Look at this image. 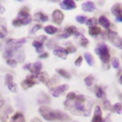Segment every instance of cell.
Masks as SVG:
<instances>
[{
	"mask_svg": "<svg viewBox=\"0 0 122 122\" xmlns=\"http://www.w3.org/2000/svg\"><path fill=\"white\" fill-rule=\"evenodd\" d=\"M37 79H38L41 82H43L44 84H46V85L48 84V82H49V81H50L49 74L46 73V72H41V73L37 76Z\"/></svg>",
	"mask_w": 122,
	"mask_h": 122,
	"instance_id": "cell-22",
	"label": "cell"
},
{
	"mask_svg": "<svg viewBox=\"0 0 122 122\" xmlns=\"http://www.w3.org/2000/svg\"><path fill=\"white\" fill-rule=\"evenodd\" d=\"M24 70H28L30 73L32 74V76L37 79V76L41 73V70H42V63L41 62H35V63H29V64H26L24 65L23 67Z\"/></svg>",
	"mask_w": 122,
	"mask_h": 122,
	"instance_id": "cell-7",
	"label": "cell"
},
{
	"mask_svg": "<svg viewBox=\"0 0 122 122\" xmlns=\"http://www.w3.org/2000/svg\"><path fill=\"white\" fill-rule=\"evenodd\" d=\"M0 48H1V46H0Z\"/></svg>",
	"mask_w": 122,
	"mask_h": 122,
	"instance_id": "cell-50",
	"label": "cell"
},
{
	"mask_svg": "<svg viewBox=\"0 0 122 122\" xmlns=\"http://www.w3.org/2000/svg\"><path fill=\"white\" fill-rule=\"evenodd\" d=\"M5 37V34L3 33V32H1V31H0V39H3Z\"/></svg>",
	"mask_w": 122,
	"mask_h": 122,
	"instance_id": "cell-49",
	"label": "cell"
},
{
	"mask_svg": "<svg viewBox=\"0 0 122 122\" xmlns=\"http://www.w3.org/2000/svg\"><path fill=\"white\" fill-rule=\"evenodd\" d=\"M64 106L65 109L74 115L88 116L92 111L94 101L89 96L69 92L64 101Z\"/></svg>",
	"mask_w": 122,
	"mask_h": 122,
	"instance_id": "cell-1",
	"label": "cell"
},
{
	"mask_svg": "<svg viewBox=\"0 0 122 122\" xmlns=\"http://www.w3.org/2000/svg\"><path fill=\"white\" fill-rule=\"evenodd\" d=\"M112 67L113 68H115V69H118L119 68V60H118V58H113L112 59Z\"/></svg>",
	"mask_w": 122,
	"mask_h": 122,
	"instance_id": "cell-42",
	"label": "cell"
},
{
	"mask_svg": "<svg viewBox=\"0 0 122 122\" xmlns=\"http://www.w3.org/2000/svg\"><path fill=\"white\" fill-rule=\"evenodd\" d=\"M105 35L107 36V39H108L113 46H115L116 48H118V49L122 48V40H121V37L118 35L117 32L113 31L112 29H108V30H106Z\"/></svg>",
	"mask_w": 122,
	"mask_h": 122,
	"instance_id": "cell-6",
	"label": "cell"
},
{
	"mask_svg": "<svg viewBox=\"0 0 122 122\" xmlns=\"http://www.w3.org/2000/svg\"><path fill=\"white\" fill-rule=\"evenodd\" d=\"M86 17H84V16H78L77 18H76V20H77L79 23H81V24H83V23H85V21H86Z\"/></svg>",
	"mask_w": 122,
	"mask_h": 122,
	"instance_id": "cell-41",
	"label": "cell"
},
{
	"mask_svg": "<svg viewBox=\"0 0 122 122\" xmlns=\"http://www.w3.org/2000/svg\"><path fill=\"white\" fill-rule=\"evenodd\" d=\"M68 88H69V85L65 83V84H60V85L51 87L50 91H51V95L53 97H59L60 95L64 94L68 90Z\"/></svg>",
	"mask_w": 122,
	"mask_h": 122,
	"instance_id": "cell-8",
	"label": "cell"
},
{
	"mask_svg": "<svg viewBox=\"0 0 122 122\" xmlns=\"http://www.w3.org/2000/svg\"><path fill=\"white\" fill-rule=\"evenodd\" d=\"M37 102H38V104H40V105H47V104H50V103H51V98H50L47 94H46L45 92H41V93L38 95Z\"/></svg>",
	"mask_w": 122,
	"mask_h": 122,
	"instance_id": "cell-15",
	"label": "cell"
},
{
	"mask_svg": "<svg viewBox=\"0 0 122 122\" xmlns=\"http://www.w3.org/2000/svg\"><path fill=\"white\" fill-rule=\"evenodd\" d=\"M112 112H116L118 114H121V112H122V105L121 103H116L112 106Z\"/></svg>",
	"mask_w": 122,
	"mask_h": 122,
	"instance_id": "cell-36",
	"label": "cell"
},
{
	"mask_svg": "<svg viewBox=\"0 0 122 122\" xmlns=\"http://www.w3.org/2000/svg\"><path fill=\"white\" fill-rule=\"evenodd\" d=\"M104 108H105V110H107V111L112 112V103H111L109 100H105V101H104Z\"/></svg>",
	"mask_w": 122,
	"mask_h": 122,
	"instance_id": "cell-37",
	"label": "cell"
},
{
	"mask_svg": "<svg viewBox=\"0 0 122 122\" xmlns=\"http://www.w3.org/2000/svg\"><path fill=\"white\" fill-rule=\"evenodd\" d=\"M46 46H47V48L50 49V50H54V49L58 48V47H57L58 44H57L54 40H52V39L48 40V41H47V44H46Z\"/></svg>",
	"mask_w": 122,
	"mask_h": 122,
	"instance_id": "cell-32",
	"label": "cell"
},
{
	"mask_svg": "<svg viewBox=\"0 0 122 122\" xmlns=\"http://www.w3.org/2000/svg\"><path fill=\"white\" fill-rule=\"evenodd\" d=\"M91 122H104L103 114H102V110L100 109L99 106L95 107V111H94V115L92 117V121Z\"/></svg>",
	"mask_w": 122,
	"mask_h": 122,
	"instance_id": "cell-14",
	"label": "cell"
},
{
	"mask_svg": "<svg viewBox=\"0 0 122 122\" xmlns=\"http://www.w3.org/2000/svg\"><path fill=\"white\" fill-rule=\"evenodd\" d=\"M101 33H102V30H101V28H99L98 26H91V27H89V29H88V34H89L90 36H92V37H97V36H99Z\"/></svg>",
	"mask_w": 122,
	"mask_h": 122,
	"instance_id": "cell-21",
	"label": "cell"
},
{
	"mask_svg": "<svg viewBox=\"0 0 122 122\" xmlns=\"http://www.w3.org/2000/svg\"><path fill=\"white\" fill-rule=\"evenodd\" d=\"M5 84L7 85L9 90L13 93H17L19 91L18 85L14 82V78H13V76L11 74H7L5 76Z\"/></svg>",
	"mask_w": 122,
	"mask_h": 122,
	"instance_id": "cell-9",
	"label": "cell"
},
{
	"mask_svg": "<svg viewBox=\"0 0 122 122\" xmlns=\"http://www.w3.org/2000/svg\"><path fill=\"white\" fill-rule=\"evenodd\" d=\"M39 112L44 119L48 121H54V120L70 121L71 120V117L67 113H64L63 112H60V111L52 110L48 106H41L39 108Z\"/></svg>",
	"mask_w": 122,
	"mask_h": 122,
	"instance_id": "cell-2",
	"label": "cell"
},
{
	"mask_svg": "<svg viewBox=\"0 0 122 122\" xmlns=\"http://www.w3.org/2000/svg\"><path fill=\"white\" fill-rule=\"evenodd\" d=\"M31 122H43V121L40 118H38V117H34V118H32Z\"/></svg>",
	"mask_w": 122,
	"mask_h": 122,
	"instance_id": "cell-47",
	"label": "cell"
},
{
	"mask_svg": "<svg viewBox=\"0 0 122 122\" xmlns=\"http://www.w3.org/2000/svg\"><path fill=\"white\" fill-rule=\"evenodd\" d=\"M64 14L61 12L60 10H54L51 14V19H52V21L57 24V25H60L61 23H62V21L64 20Z\"/></svg>",
	"mask_w": 122,
	"mask_h": 122,
	"instance_id": "cell-11",
	"label": "cell"
},
{
	"mask_svg": "<svg viewBox=\"0 0 122 122\" xmlns=\"http://www.w3.org/2000/svg\"><path fill=\"white\" fill-rule=\"evenodd\" d=\"M41 28H42V25L41 24H35L31 29L29 30V34H35L37 31H39Z\"/></svg>",
	"mask_w": 122,
	"mask_h": 122,
	"instance_id": "cell-39",
	"label": "cell"
},
{
	"mask_svg": "<svg viewBox=\"0 0 122 122\" xmlns=\"http://www.w3.org/2000/svg\"><path fill=\"white\" fill-rule=\"evenodd\" d=\"M32 20H36V21H41V22H46L49 20V17L47 15H45L44 13L42 12H38L34 15V17L32 18Z\"/></svg>",
	"mask_w": 122,
	"mask_h": 122,
	"instance_id": "cell-18",
	"label": "cell"
},
{
	"mask_svg": "<svg viewBox=\"0 0 122 122\" xmlns=\"http://www.w3.org/2000/svg\"><path fill=\"white\" fill-rule=\"evenodd\" d=\"M84 82L86 86H91L94 82V76L93 75H89L84 79Z\"/></svg>",
	"mask_w": 122,
	"mask_h": 122,
	"instance_id": "cell-34",
	"label": "cell"
},
{
	"mask_svg": "<svg viewBox=\"0 0 122 122\" xmlns=\"http://www.w3.org/2000/svg\"><path fill=\"white\" fill-rule=\"evenodd\" d=\"M57 82H59V78H58V76H57V75H54L51 79H50V81H49L47 86L50 87V88H51V87L54 86Z\"/></svg>",
	"mask_w": 122,
	"mask_h": 122,
	"instance_id": "cell-31",
	"label": "cell"
},
{
	"mask_svg": "<svg viewBox=\"0 0 122 122\" xmlns=\"http://www.w3.org/2000/svg\"><path fill=\"white\" fill-rule=\"evenodd\" d=\"M104 122H112L111 114H108V116H107V117H106V119H104Z\"/></svg>",
	"mask_w": 122,
	"mask_h": 122,
	"instance_id": "cell-46",
	"label": "cell"
},
{
	"mask_svg": "<svg viewBox=\"0 0 122 122\" xmlns=\"http://www.w3.org/2000/svg\"><path fill=\"white\" fill-rule=\"evenodd\" d=\"M85 23L91 27V26H97V23H98V20L96 18H90V19H87Z\"/></svg>",
	"mask_w": 122,
	"mask_h": 122,
	"instance_id": "cell-35",
	"label": "cell"
},
{
	"mask_svg": "<svg viewBox=\"0 0 122 122\" xmlns=\"http://www.w3.org/2000/svg\"><path fill=\"white\" fill-rule=\"evenodd\" d=\"M49 57V52H43V53H40L39 54V59H44V58H47Z\"/></svg>",
	"mask_w": 122,
	"mask_h": 122,
	"instance_id": "cell-44",
	"label": "cell"
},
{
	"mask_svg": "<svg viewBox=\"0 0 122 122\" xmlns=\"http://www.w3.org/2000/svg\"><path fill=\"white\" fill-rule=\"evenodd\" d=\"M44 30H45L46 33H48L50 35H52V34H55L58 31V28H56L53 25H48V26L44 27Z\"/></svg>",
	"mask_w": 122,
	"mask_h": 122,
	"instance_id": "cell-27",
	"label": "cell"
},
{
	"mask_svg": "<svg viewBox=\"0 0 122 122\" xmlns=\"http://www.w3.org/2000/svg\"><path fill=\"white\" fill-rule=\"evenodd\" d=\"M112 13L113 16L115 17L116 21H118V22L122 21V10H121V4L120 3L114 4L112 7Z\"/></svg>",
	"mask_w": 122,
	"mask_h": 122,
	"instance_id": "cell-12",
	"label": "cell"
},
{
	"mask_svg": "<svg viewBox=\"0 0 122 122\" xmlns=\"http://www.w3.org/2000/svg\"><path fill=\"white\" fill-rule=\"evenodd\" d=\"M9 122H25V117H24V115H23L22 112H19L17 113H15L11 117V119H10Z\"/></svg>",
	"mask_w": 122,
	"mask_h": 122,
	"instance_id": "cell-19",
	"label": "cell"
},
{
	"mask_svg": "<svg viewBox=\"0 0 122 122\" xmlns=\"http://www.w3.org/2000/svg\"><path fill=\"white\" fill-rule=\"evenodd\" d=\"M81 9H82V11L88 12V13L94 12L95 11V4L92 1H85V2L82 3Z\"/></svg>",
	"mask_w": 122,
	"mask_h": 122,
	"instance_id": "cell-17",
	"label": "cell"
},
{
	"mask_svg": "<svg viewBox=\"0 0 122 122\" xmlns=\"http://www.w3.org/2000/svg\"><path fill=\"white\" fill-rule=\"evenodd\" d=\"M32 21V17L29 14V8L24 6L19 11V16L18 18L14 19L12 21V25L15 27H20L22 25L29 24Z\"/></svg>",
	"mask_w": 122,
	"mask_h": 122,
	"instance_id": "cell-4",
	"label": "cell"
},
{
	"mask_svg": "<svg viewBox=\"0 0 122 122\" xmlns=\"http://www.w3.org/2000/svg\"><path fill=\"white\" fill-rule=\"evenodd\" d=\"M98 23H100L104 28H106V30L110 29V28H111V25H112L111 22H110V20L107 19V17H105V16H101V17L99 18Z\"/></svg>",
	"mask_w": 122,
	"mask_h": 122,
	"instance_id": "cell-20",
	"label": "cell"
},
{
	"mask_svg": "<svg viewBox=\"0 0 122 122\" xmlns=\"http://www.w3.org/2000/svg\"><path fill=\"white\" fill-rule=\"evenodd\" d=\"M95 95L99 99H104V100L106 99V92H105V90L101 86H99V85L95 86Z\"/></svg>",
	"mask_w": 122,
	"mask_h": 122,
	"instance_id": "cell-24",
	"label": "cell"
},
{
	"mask_svg": "<svg viewBox=\"0 0 122 122\" xmlns=\"http://www.w3.org/2000/svg\"><path fill=\"white\" fill-rule=\"evenodd\" d=\"M65 51H67V53H75L77 51V48L71 43H67V47L65 48Z\"/></svg>",
	"mask_w": 122,
	"mask_h": 122,
	"instance_id": "cell-33",
	"label": "cell"
},
{
	"mask_svg": "<svg viewBox=\"0 0 122 122\" xmlns=\"http://www.w3.org/2000/svg\"><path fill=\"white\" fill-rule=\"evenodd\" d=\"M5 12V8L1 5V3H0V14H3Z\"/></svg>",
	"mask_w": 122,
	"mask_h": 122,
	"instance_id": "cell-48",
	"label": "cell"
},
{
	"mask_svg": "<svg viewBox=\"0 0 122 122\" xmlns=\"http://www.w3.org/2000/svg\"><path fill=\"white\" fill-rule=\"evenodd\" d=\"M25 43H26V39L25 38L9 39L6 42V47H5V51H4L3 57L5 59L13 58V56L20 50V48Z\"/></svg>",
	"mask_w": 122,
	"mask_h": 122,
	"instance_id": "cell-3",
	"label": "cell"
},
{
	"mask_svg": "<svg viewBox=\"0 0 122 122\" xmlns=\"http://www.w3.org/2000/svg\"><path fill=\"white\" fill-rule=\"evenodd\" d=\"M76 7H77V5H76V2L73 1V0H64V1L60 2V8L66 11L74 10L76 9Z\"/></svg>",
	"mask_w": 122,
	"mask_h": 122,
	"instance_id": "cell-13",
	"label": "cell"
},
{
	"mask_svg": "<svg viewBox=\"0 0 122 122\" xmlns=\"http://www.w3.org/2000/svg\"><path fill=\"white\" fill-rule=\"evenodd\" d=\"M0 29H2L3 33L6 35L7 29H6V20H5V19H0Z\"/></svg>",
	"mask_w": 122,
	"mask_h": 122,
	"instance_id": "cell-40",
	"label": "cell"
},
{
	"mask_svg": "<svg viewBox=\"0 0 122 122\" xmlns=\"http://www.w3.org/2000/svg\"><path fill=\"white\" fill-rule=\"evenodd\" d=\"M84 58L86 60V63L89 65V66H93L95 64V61H94V58L93 56L91 55L89 52H85L84 53Z\"/></svg>",
	"mask_w": 122,
	"mask_h": 122,
	"instance_id": "cell-29",
	"label": "cell"
},
{
	"mask_svg": "<svg viewBox=\"0 0 122 122\" xmlns=\"http://www.w3.org/2000/svg\"><path fill=\"white\" fill-rule=\"evenodd\" d=\"M82 60H83V57L82 56H79L77 59H76V61H75V65L77 67H80L81 65V63H82Z\"/></svg>",
	"mask_w": 122,
	"mask_h": 122,
	"instance_id": "cell-43",
	"label": "cell"
},
{
	"mask_svg": "<svg viewBox=\"0 0 122 122\" xmlns=\"http://www.w3.org/2000/svg\"><path fill=\"white\" fill-rule=\"evenodd\" d=\"M56 72H57V74H58L59 76L63 77V78L66 79V80H70V79H71V74H70L69 72H67L66 70H64V69H57Z\"/></svg>",
	"mask_w": 122,
	"mask_h": 122,
	"instance_id": "cell-28",
	"label": "cell"
},
{
	"mask_svg": "<svg viewBox=\"0 0 122 122\" xmlns=\"http://www.w3.org/2000/svg\"><path fill=\"white\" fill-rule=\"evenodd\" d=\"M35 84H37V81H36V78L34 77V76H28V77L25 79V80H23L22 81H21V83H20V85H21V87L24 89V90H27V89H29L30 87H32V86H34Z\"/></svg>",
	"mask_w": 122,
	"mask_h": 122,
	"instance_id": "cell-10",
	"label": "cell"
},
{
	"mask_svg": "<svg viewBox=\"0 0 122 122\" xmlns=\"http://www.w3.org/2000/svg\"><path fill=\"white\" fill-rule=\"evenodd\" d=\"M6 63L11 67H16L18 64V61L14 58H9V59H6Z\"/></svg>",
	"mask_w": 122,
	"mask_h": 122,
	"instance_id": "cell-38",
	"label": "cell"
},
{
	"mask_svg": "<svg viewBox=\"0 0 122 122\" xmlns=\"http://www.w3.org/2000/svg\"><path fill=\"white\" fill-rule=\"evenodd\" d=\"M75 35L77 36L78 38H80V44H81V47H83V48H87V47H88V45H89L88 39H86V38H85L81 33H80V32H77Z\"/></svg>",
	"mask_w": 122,
	"mask_h": 122,
	"instance_id": "cell-23",
	"label": "cell"
},
{
	"mask_svg": "<svg viewBox=\"0 0 122 122\" xmlns=\"http://www.w3.org/2000/svg\"><path fill=\"white\" fill-rule=\"evenodd\" d=\"M13 112V109L11 108V107L7 108L6 111H4L3 113H1V115H0V119H1L3 122H6L7 119H8V116H9V114H10V113H8V112Z\"/></svg>",
	"mask_w": 122,
	"mask_h": 122,
	"instance_id": "cell-30",
	"label": "cell"
},
{
	"mask_svg": "<svg viewBox=\"0 0 122 122\" xmlns=\"http://www.w3.org/2000/svg\"><path fill=\"white\" fill-rule=\"evenodd\" d=\"M95 51L97 55L100 57L103 64H108L111 59V54H110V50L109 47L106 44H98L95 48Z\"/></svg>",
	"mask_w": 122,
	"mask_h": 122,
	"instance_id": "cell-5",
	"label": "cell"
},
{
	"mask_svg": "<svg viewBox=\"0 0 122 122\" xmlns=\"http://www.w3.org/2000/svg\"><path fill=\"white\" fill-rule=\"evenodd\" d=\"M4 103H5V101H4V98L0 95V109L2 108V107L4 106Z\"/></svg>",
	"mask_w": 122,
	"mask_h": 122,
	"instance_id": "cell-45",
	"label": "cell"
},
{
	"mask_svg": "<svg viewBox=\"0 0 122 122\" xmlns=\"http://www.w3.org/2000/svg\"><path fill=\"white\" fill-rule=\"evenodd\" d=\"M77 32H78V30H77V28H76V26H74V25L67 26L64 29V34H66L68 37H70L72 35H75Z\"/></svg>",
	"mask_w": 122,
	"mask_h": 122,
	"instance_id": "cell-26",
	"label": "cell"
},
{
	"mask_svg": "<svg viewBox=\"0 0 122 122\" xmlns=\"http://www.w3.org/2000/svg\"><path fill=\"white\" fill-rule=\"evenodd\" d=\"M32 46L35 48V50L38 53H43L44 52V45H43L42 42H40L38 40H34L32 42Z\"/></svg>",
	"mask_w": 122,
	"mask_h": 122,
	"instance_id": "cell-25",
	"label": "cell"
},
{
	"mask_svg": "<svg viewBox=\"0 0 122 122\" xmlns=\"http://www.w3.org/2000/svg\"><path fill=\"white\" fill-rule=\"evenodd\" d=\"M52 53L55 56H57V57H59L61 59H66L67 58V55H68L67 51L63 48H56V49H54L53 51H52Z\"/></svg>",
	"mask_w": 122,
	"mask_h": 122,
	"instance_id": "cell-16",
	"label": "cell"
}]
</instances>
